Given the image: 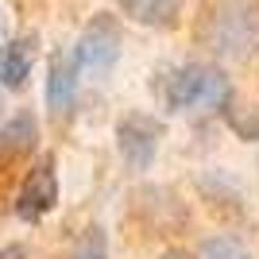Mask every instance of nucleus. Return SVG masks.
Instances as JSON below:
<instances>
[{
    "mask_svg": "<svg viewBox=\"0 0 259 259\" xmlns=\"http://www.w3.org/2000/svg\"><path fill=\"white\" fill-rule=\"evenodd\" d=\"M197 43L217 58L259 54V0H217L197 23Z\"/></svg>",
    "mask_w": 259,
    "mask_h": 259,
    "instance_id": "obj_1",
    "label": "nucleus"
},
{
    "mask_svg": "<svg viewBox=\"0 0 259 259\" xmlns=\"http://www.w3.org/2000/svg\"><path fill=\"white\" fill-rule=\"evenodd\" d=\"M232 97L225 70H217L209 62H190L178 66L166 85H162V101L170 112H201V108H225Z\"/></svg>",
    "mask_w": 259,
    "mask_h": 259,
    "instance_id": "obj_2",
    "label": "nucleus"
},
{
    "mask_svg": "<svg viewBox=\"0 0 259 259\" xmlns=\"http://www.w3.org/2000/svg\"><path fill=\"white\" fill-rule=\"evenodd\" d=\"M120 23L116 16H93L89 27L81 31V39L74 43V66L77 77H89V81H105L120 62Z\"/></svg>",
    "mask_w": 259,
    "mask_h": 259,
    "instance_id": "obj_3",
    "label": "nucleus"
},
{
    "mask_svg": "<svg viewBox=\"0 0 259 259\" xmlns=\"http://www.w3.org/2000/svg\"><path fill=\"white\" fill-rule=\"evenodd\" d=\"M159 140H162V124L155 116H143V112H128V116L116 124V147L120 159L128 162V170L143 174L159 155Z\"/></svg>",
    "mask_w": 259,
    "mask_h": 259,
    "instance_id": "obj_4",
    "label": "nucleus"
},
{
    "mask_svg": "<svg viewBox=\"0 0 259 259\" xmlns=\"http://www.w3.org/2000/svg\"><path fill=\"white\" fill-rule=\"evenodd\" d=\"M54 205H58V174H54V162L43 159V162L31 166V174L23 178L20 194H16V217L27 221V225H35Z\"/></svg>",
    "mask_w": 259,
    "mask_h": 259,
    "instance_id": "obj_5",
    "label": "nucleus"
},
{
    "mask_svg": "<svg viewBox=\"0 0 259 259\" xmlns=\"http://www.w3.org/2000/svg\"><path fill=\"white\" fill-rule=\"evenodd\" d=\"M35 47H39L35 35H20V39L0 43V89H23L27 85L31 66H35Z\"/></svg>",
    "mask_w": 259,
    "mask_h": 259,
    "instance_id": "obj_6",
    "label": "nucleus"
},
{
    "mask_svg": "<svg viewBox=\"0 0 259 259\" xmlns=\"http://www.w3.org/2000/svg\"><path fill=\"white\" fill-rule=\"evenodd\" d=\"M77 66L70 54H54L51 58V74H47V108L54 116H66L77 101Z\"/></svg>",
    "mask_w": 259,
    "mask_h": 259,
    "instance_id": "obj_7",
    "label": "nucleus"
},
{
    "mask_svg": "<svg viewBox=\"0 0 259 259\" xmlns=\"http://www.w3.org/2000/svg\"><path fill=\"white\" fill-rule=\"evenodd\" d=\"M116 4L124 20L143 23V27H174L182 12V0H116Z\"/></svg>",
    "mask_w": 259,
    "mask_h": 259,
    "instance_id": "obj_8",
    "label": "nucleus"
},
{
    "mask_svg": "<svg viewBox=\"0 0 259 259\" xmlns=\"http://www.w3.org/2000/svg\"><path fill=\"white\" fill-rule=\"evenodd\" d=\"M197 259H251V251L236 236H209L201 244V255Z\"/></svg>",
    "mask_w": 259,
    "mask_h": 259,
    "instance_id": "obj_9",
    "label": "nucleus"
},
{
    "mask_svg": "<svg viewBox=\"0 0 259 259\" xmlns=\"http://www.w3.org/2000/svg\"><path fill=\"white\" fill-rule=\"evenodd\" d=\"M70 259H108V244H105V236H101V228H93Z\"/></svg>",
    "mask_w": 259,
    "mask_h": 259,
    "instance_id": "obj_10",
    "label": "nucleus"
},
{
    "mask_svg": "<svg viewBox=\"0 0 259 259\" xmlns=\"http://www.w3.org/2000/svg\"><path fill=\"white\" fill-rule=\"evenodd\" d=\"M23 255H27L23 244H8V248H0V259H23Z\"/></svg>",
    "mask_w": 259,
    "mask_h": 259,
    "instance_id": "obj_11",
    "label": "nucleus"
},
{
    "mask_svg": "<svg viewBox=\"0 0 259 259\" xmlns=\"http://www.w3.org/2000/svg\"><path fill=\"white\" fill-rule=\"evenodd\" d=\"M159 259H194V255H186V251H162Z\"/></svg>",
    "mask_w": 259,
    "mask_h": 259,
    "instance_id": "obj_12",
    "label": "nucleus"
},
{
    "mask_svg": "<svg viewBox=\"0 0 259 259\" xmlns=\"http://www.w3.org/2000/svg\"><path fill=\"white\" fill-rule=\"evenodd\" d=\"M0 43H4V12H0Z\"/></svg>",
    "mask_w": 259,
    "mask_h": 259,
    "instance_id": "obj_13",
    "label": "nucleus"
}]
</instances>
